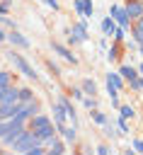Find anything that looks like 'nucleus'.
I'll return each instance as SVG.
<instances>
[{
    "label": "nucleus",
    "mask_w": 143,
    "mask_h": 155,
    "mask_svg": "<svg viewBox=\"0 0 143 155\" xmlns=\"http://www.w3.org/2000/svg\"><path fill=\"white\" fill-rule=\"evenodd\" d=\"M34 145H39V138H36V133H34L32 128H29V131L24 128V131L19 133V138H17V140H15L10 148H15L17 153H29Z\"/></svg>",
    "instance_id": "nucleus-1"
},
{
    "label": "nucleus",
    "mask_w": 143,
    "mask_h": 155,
    "mask_svg": "<svg viewBox=\"0 0 143 155\" xmlns=\"http://www.w3.org/2000/svg\"><path fill=\"white\" fill-rule=\"evenodd\" d=\"M39 111V104L36 99H24V102H17V111H15V119L19 121H27L29 116H34Z\"/></svg>",
    "instance_id": "nucleus-2"
},
{
    "label": "nucleus",
    "mask_w": 143,
    "mask_h": 155,
    "mask_svg": "<svg viewBox=\"0 0 143 155\" xmlns=\"http://www.w3.org/2000/svg\"><path fill=\"white\" fill-rule=\"evenodd\" d=\"M7 56H10V61L15 63V68H17V70H19L24 78H29V80H36V73H34V68H32V65L24 61V56H19L17 51H12V53H7Z\"/></svg>",
    "instance_id": "nucleus-3"
},
{
    "label": "nucleus",
    "mask_w": 143,
    "mask_h": 155,
    "mask_svg": "<svg viewBox=\"0 0 143 155\" xmlns=\"http://www.w3.org/2000/svg\"><path fill=\"white\" fill-rule=\"evenodd\" d=\"M22 131H24V121H19V119H15V116H12V126H10V131L0 138V140H2V145H12V143L19 138V133H22Z\"/></svg>",
    "instance_id": "nucleus-4"
},
{
    "label": "nucleus",
    "mask_w": 143,
    "mask_h": 155,
    "mask_svg": "<svg viewBox=\"0 0 143 155\" xmlns=\"http://www.w3.org/2000/svg\"><path fill=\"white\" fill-rule=\"evenodd\" d=\"M34 133H36V138H39V143H51L53 138H56V124L53 121H48V124H44V126H39V128H34Z\"/></svg>",
    "instance_id": "nucleus-5"
},
{
    "label": "nucleus",
    "mask_w": 143,
    "mask_h": 155,
    "mask_svg": "<svg viewBox=\"0 0 143 155\" xmlns=\"http://www.w3.org/2000/svg\"><path fill=\"white\" fill-rule=\"evenodd\" d=\"M109 17H111V19H114L119 27H124V29L131 24V19H128L126 10H124V7H119V5H111V12H109Z\"/></svg>",
    "instance_id": "nucleus-6"
},
{
    "label": "nucleus",
    "mask_w": 143,
    "mask_h": 155,
    "mask_svg": "<svg viewBox=\"0 0 143 155\" xmlns=\"http://www.w3.org/2000/svg\"><path fill=\"white\" fill-rule=\"evenodd\" d=\"M70 44H80V41H85L87 39V27H85V19L82 22H78V24H73V29H70Z\"/></svg>",
    "instance_id": "nucleus-7"
},
{
    "label": "nucleus",
    "mask_w": 143,
    "mask_h": 155,
    "mask_svg": "<svg viewBox=\"0 0 143 155\" xmlns=\"http://www.w3.org/2000/svg\"><path fill=\"white\" fill-rule=\"evenodd\" d=\"M124 10H126L128 19H138V17L143 15V0H128Z\"/></svg>",
    "instance_id": "nucleus-8"
},
{
    "label": "nucleus",
    "mask_w": 143,
    "mask_h": 155,
    "mask_svg": "<svg viewBox=\"0 0 143 155\" xmlns=\"http://www.w3.org/2000/svg\"><path fill=\"white\" fill-rule=\"evenodd\" d=\"M65 119H68V114H65L63 104H61V102H56V104H53V124H56V128H58V126H63V124H65Z\"/></svg>",
    "instance_id": "nucleus-9"
},
{
    "label": "nucleus",
    "mask_w": 143,
    "mask_h": 155,
    "mask_svg": "<svg viewBox=\"0 0 143 155\" xmlns=\"http://www.w3.org/2000/svg\"><path fill=\"white\" fill-rule=\"evenodd\" d=\"M56 131L63 136L65 143H75V138H78V133H75V124H73V126H65V124H63V126H58Z\"/></svg>",
    "instance_id": "nucleus-10"
},
{
    "label": "nucleus",
    "mask_w": 143,
    "mask_h": 155,
    "mask_svg": "<svg viewBox=\"0 0 143 155\" xmlns=\"http://www.w3.org/2000/svg\"><path fill=\"white\" fill-rule=\"evenodd\" d=\"M2 102H19V97H17V90L12 87V85H7V87H0V104Z\"/></svg>",
    "instance_id": "nucleus-11"
},
{
    "label": "nucleus",
    "mask_w": 143,
    "mask_h": 155,
    "mask_svg": "<svg viewBox=\"0 0 143 155\" xmlns=\"http://www.w3.org/2000/svg\"><path fill=\"white\" fill-rule=\"evenodd\" d=\"M17 111V102H2L0 104V119H10Z\"/></svg>",
    "instance_id": "nucleus-12"
},
{
    "label": "nucleus",
    "mask_w": 143,
    "mask_h": 155,
    "mask_svg": "<svg viewBox=\"0 0 143 155\" xmlns=\"http://www.w3.org/2000/svg\"><path fill=\"white\" fill-rule=\"evenodd\" d=\"M53 51H56L58 56H63L68 63H78V58L73 56V51H70V48H65V46H61V44H53Z\"/></svg>",
    "instance_id": "nucleus-13"
},
{
    "label": "nucleus",
    "mask_w": 143,
    "mask_h": 155,
    "mask_svg": "<svg viewBox=\"0 0 143 155\" xmlns=\"http://www.w3.org/2000/svg\"><path fill=\"white\" fill-rule=\"evenodd\" d=\"M5 39H10V41H12L15 46H19V48H29V39H24L19 31H12V34H10V36H5Z\"/></svg>",
    "instance_id": "nucleus-14"
},
{
    "label": "nucleus",
    "mask_w": 143,
    "mask_h": 155,
    "mask_svg": "<svg viewBox=\"0 0 143 155\" xmlns=\"http://www.w3.org/2000/svg\"><path fill=\"white\" fill-rule=\"evenodd\" d=\"M119 75H121V78H126L128 82H133V80H138V70H136V68H131V65H121V70H119Z\"/></svg>",
    "instance_id": "nucleus-15"
},
{
    "label": "nucleus",
    "mask_w": 143,
    "mask_h": 155,
    "mask_svg": "<svg viewBox=\"0 0 143 155\" xmlns=\"http://www.w3.org/2000/svg\"><path fill=\"white\" fill-rule=\"evenodd\" d=\"M116 27H119V24H116L111 17H104V22H102V31H104L107 36H111V34L116 31Z\"/></svg>",
    "instance_id": "nucleus-16"
},
{
    "label": "nucleus",
    "mask_w": 143,
    "mask_h": 155,
    "mask_svg": "<svg viewBox=\"0 0 143 155\" xmlns=\"http://www.w3.org/2000/svg\"><path fill=\"white\" fill-rule=\"evenodd\" d=\"M48 153H51V155H63V153H65V145H63L58 138H53V140L48 143Z\"/></svg>",
    "instance_id": "nucleus-17"
},
{
    "label": "nucleus",
    "mask_w": 143,
    "mask_h": 155,
    "mask_svg": "<svg viewBox=\"0 0 143 155\" xmlns=\"http://www.w3.org/2000/svg\"><path fill=\"white\" fill-rule=\"evenodd\" d=\"M58 102L63 104V109H65V114H68V119H73V124H75V107H73V104H70V102H68L65 97H61Z\"/></svg>",
    "instance_id": "nucleus-18"
},
{
    "label": "nucleus",
    "mask_w": 143,
    "mask_h": 155,
    "mask_svg": "<svg viewBox=\"0 0 143 155\" xmlns=\"http://www.w3.org/2000/svg\"><path fill=\"white\" fill-rule=\"evenodd\" d=\"M107 85H114L116 90H121V85H124V82H121V75H116V73H109V75H107Z\"/></svg>",
    "instance_id": "nucleus-19"
},
{
    "label": "nucleus",
    "mask_w": 143,
    "mask_h": 155,
    "mask_svg": "<svg viewBox=\"0 0 143 155\" xmlns=\"http://www.w3.org/2000/svg\"><path fill=\"white\" fill-rule=\"evenodd\" d=\"M17 97H19V102H24V99H34V92H32L29 87H22V90H17Z\"/></svg>",
    "instance_id": "nucleus-20"
},
{
    "label": "nucleus",
    "mask_w": 143,
    "mask_h": 155,
    "mask_svg": "<svg viewBox=\"0 0 143 155\" xmlns=\"http://www.w3.org/2000/svg\"><path fill=\"white\" fill-rule=\"evenodd\" d=\"M119 109H121V114H119V116H121L124 121H126V119H131V116L136 114V111H133V107H128V104H126V107H119Z\"/></svg>",
    "instance_id": "nucleus-21"
},
{
    "label": "nucleus",
    "mask_w": 143,
    "mask_h": 155,
    "mask_svg": "<svg viewBox=\"0 0 143 155\" xmlns=\"http://www.w3.org/2000/svg\"><path fill=\"white\" fill-rule=\"evenodd\" d=\"M7 85H12V75L5 73V70H0V87H7Z\"/></svg>",
    "instance_id": "nucleus-22"
},
{
    "label": "nucleus",
    "mask_w": 143,
    "mask_h": 155,
    "mask_svg": "<svg viewBox=\"0 0 143 155\" xmlns=\"http://www.w3.org/2000/svg\"><path fill=\"white\" fill-rule=\"evenodd\" d=\"M82 17H92V0H82Z\"/></svg>",
    "instance_id": "nucleus-23"
},
{
    "label": "nucleus",
    "mask_w": 143,
    "mask_h": 155,
    "mask_svg": "<svg viewBox=\"0 0 143 155\" xmlns=\"http://www.w3.org/2000/svg\"><path fill=\"white\" fill-rule=\"evenodd\" d=\"M82 90H85L87 94H95V90H97V87H95V82H92V80H85V82H82Z\"/></svg>",
    "instance_id": "nucleus-24"
},
{
    "label": "nucleus",
    "mask_w": 143,
    "mask_h": 155,
    "mask_svg": "<svg viewBox=\"0 0 143 155\" xmlns=\"http://www.w3.org/2000/svg\"><path fill=\"white\" fill-rule=\"evenodd\" d=\"M133 39H136V44H138V46H143V29L133 27Z\"/></svg>",
    "instance_id": "nucleus-25"
},
{
    "label": "nucleus",
    "mask_w": 143,
    "mask_h": 155,
    "mask_svg": "<svg viewBox=\"0 0 143 155\" xmlns=\"http://www.w3.org/2000/svg\"><path fill=\"white\" fill-rule=\"evenodd\" d=\"M92 119H95V121H97V124H102V126H104V124H107V116H104V114H102V111H95V114H92Z\"/></svg>",
    "instance_id": "nucleus-26"
},
{
    "label": "nucleus",
    "mask_w": 143,
    "mask_h": 155,
    "mask_svg": "<svg viewBox=\"0 0 143 155\" xmlns=\"http://www.w3.org/2000/svg\"><path fill=\"white\" fill-rule=\"evenodd\" d=\"M119 58V46H111L109 48V61H116Z\"/></svg>",
    "instance_id": "nucleus-27"
},
{
    "label": "nucleus",
    "mask_w": 143,
    "mask_h": 155,
    "mask_svg": "<svg viewBox=\"0 0 143 155\" xmlns=\"http://www.w3.org/2000/svg\"><path fill=\"white\" fill-rule=\"evenodd\" d=\"M82 102H85V107H87V109H95V107H97L95 97H87V99H82Z\"/></svg>",
    "instance_id": "nucleus-28"
},
{
    "label": "nucleus",
    "mask_w": 143,
    "mask_h": 155,
    "mask_svg": "<svg viewBox=\"0 0 143 155\" xmlns=\"http://www.w3.org/2000/svg\"><path fill=\"white\" fill-rule=\"evenodd\" d=\"M107 92H109V94H111V99H114V97H116V94H119V90H116V87H114V85H107Z\"/></svg>",
    "instance_id": "nucleus-29"
},
{
    "label": "nucleus",
    "mask_w": 143,
    "mask_h": 155,
    "mask_svg": "<svg viewBox=\"0 0 143 155\" xmlns=\"http://www.w3.org/2000/svg\"><path fill=\"white\" fill-rule=\"evenodd\" d=\"M107 153H109L107 145H99V148H97V155H107Z\"/></svg>",
    "instance_id": "nucleus-30"
},
{
    "label": "nucleus",
    "mask_w": 143,
    "mask_h": 155,
    "mask_svg": "<svg viewBox=\"0 0 143 155\" xmlns=\"http://www.w3.org/2000/svg\"><path fill=\"white\" fill-rule=\"evenodd\" d=\"M133 148H136L138 153H143V140H133Z\"/></svg>",
    "instance_id": "nucleus-31"
},
{
    "label": "nucleus",
    "mask_w": 143,
    "mask_h": 155,
    "mask_svg": "<svg viewBox=\"0 0 143 155\" xmlns=\"http://www.w3.org/2000/svg\"><path fill=\"white\" fill-rule=\"evenodd\" d=\"M75 10H78V12L82 15V0H75Z\"/></svg>",
    "instance_id": "nucleus-32"
},
{
    "label": "nucleus",
    "mask_w": 143,
    "mask_h": 155,
    "mask_svg": "<svg viewBox=\"0 0 143 155\" xmlns=\"http://www.w3.org/2000/svg\"><path fill=\"white\" fill-rule=\"evenodd\" d=\"M73 97L75 99H82V90H73Z\"/></svg>",
    "instance_id": "nucleus-33"
},
{
    "label": "nucleus",
    "mask_w": 143,
    "mask_h": 155,
    "mask_svg": "<svg viewBox=\"0 0 143 155\" xmlns=\"http://www.w3.org/2000/svg\"><path fill=\"white\" fill-rule=\"evenodd\" d=\"M136 27H138V29H143V15H141V17L136 19Z\"/></svg>",
    "instance_id": "nucleus-34"
},
{
    "label": "nucleus",
    "mask_w": 143,
    "mask_h": 155,
    "mask_svg": "<svg viewBox=\"0 0 143 155\" xmlns=\"http://www.w3.org/2000/svg\"><path fill=\"white\" fill-rule=\"evenodd\" d=\"M46 2H48V5H51V7H53V10H56V7H58V0H46Z\"/></svg>",
    "instance_id": "nucleus-35"
},
{
    "label": "nucleus",
    "mask_w": 143,
    "mask_h": 155,
    "mask_svg": "<svg viewBox=\"0 0 143 155\" xmlns=\"http://www.w3.org/2000/svg\"><path fill=\"white\" fill-rule=\"evenodd\" d=\"M138 85H141V90H143V75H138Z\"/></svg>",
    "instance_id": "nucleus-36"
},
{
    "label": "nucleus",
    "mask_w": 143,
    "mask_h": 155,
    "mask_svg": "<svg viewBox=\"0 0 143 155\" xmlns=\"http://www.w3.org/2000/svg\"><path fill=\"white\" fill-rule=\"evenodd\" d=\"M0 41H5V31L2 29H0Z\"/></svg>",
    "instance_id": "nucleus-37"
},
{
    "label": "nucleus",
    "mask_w": 143,
    "mask_h": 155,
    "mask_svg": "<svg viewBox=\"0 0 143 155\" xmlns=\"http://www.w3.org/2000/svg\"><path fill=\"white\" fill-rule=\"evenodd\" d=\"M141 56H143V46H141Z\"/></svg>",
    "instance_id": "nucleus-38"
}]
</instances>
